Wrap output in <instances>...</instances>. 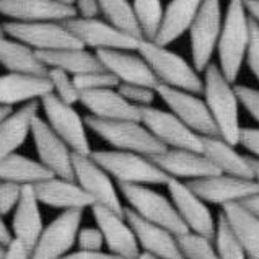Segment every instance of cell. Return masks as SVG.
I'll return each mask as SVG.
<instances>
[{"label": "cell", "mask_w": 259, "mask_h": 259, "mask_svg": "<svg viewBox=\"0 0 259 259\" xmlns=\"http://www.w3.org/2000/svg\"><path fill=\"white\" fill-rule=\"evenodd\" d=\"M0 65L12 73L38 77H46L49 70L41 62L36 51L5 34L0 36Z\"/></svg>", "instance_id": "cell-30"}, {"label": "cell", "mask_w": 259, "mask_h": 259, "mask_svg": "<svg viewBox=\"0 0 259 259\" xmlns=\"http://www.w3.org/2000/svg\"><path fill=\"white\" fill-rule=\"evenodd\" d=\"M0 15L18 23L57 21L64 23L77 17L73 7L59 5L54 0H0Z\"/></svg>", "instance_id": "cell-21"}, {"label": "cell", "mask_w": 259, "mask_h": 259, "mask_svg": "<svg viewBox=\"0 0 259 259\" xmlns=\"http://www.w3.org/2000/svg\"><path fill=\"white\" fill-rule=\"evenodd\" d=\"M238 145L249 152V157L259 160V127H243Z\"/></svg>", "instance_id": "cell-45"}, {"label": "cell", "mask_w": 259, "mask_h": 259, "mask_svg": "<svg viewBox=\"0 0 259 259\" xmlns=\"http://www.w3.org/2000/svg\"><path fill=\"white\" fill-rule=\"evenodd\" d=\"M124 217L134 230L140 251H147V253L160 256L161 259H184L176 235L140 219L127 207L124 209Z\"/></svg>", "instance_id": "cell-22"}, {"label": "cell", "mask_w": 259, "mask_h": 259, "mask_svg": "<svg viewBox=\"0 0 259 259\" xmlns=\"http://www.w3.org/2000/svg\"><path fill=\"white\" fill-rule=\"evenodd\" d=\"M213 245L219 253L220 259H248L245 249L241 248L240 241L236 240L235 233L232 232L230 225L227 224L225 217H217V230L213 236Z\"/></svg>", "instance_id": "cell-36"}, {"label": "cell", "mask_w": 259, "mask_h": 259, "mask_svg": "<svg viewBox=\"0 0 259 259\" xmlns=\"http://www.w3.org/2000/svg\"><path fill=\"white\" fill-rule=\"evenodd\" d=\"M4 34V29H2V23H0V36Z\"/></svg>", "instance_id": "cell-57"}, {"label": "cell", "mask_w": 259, "mask_h": 259, "mask_svg": "<svg viewBox=\"0 0 259 259\" xmlns=\"http://www.w3.org/2000/svg\"><path fill=\"white\" fill-rule=\"evenodd\" d=\"M75 12H77L78 18L93 20V18H96L101 13L100 2H98V0H77Z\"/></svg>", "instance_id": "cell-46"}, {"label": "cell", "mask_w": 259, "mask_h": 259, "mask_svg": "<svg viewBox=\"0 0 259 259\" xmlns=\"http://www.w3.org/2000/svg\"><path fill=\"white\" fill-rule=\"evenodd\" d=\"M186 184L204 202L222 207L230 204H241L248 197L259 192V184L254 180L228 176L222 173L202 178V180L189 181Z\"/></svg>", "instance_id": "cell-17"}, {"label": "cell", "mask_w": 259, "mask_h": 259, "mask_svg": "<svg viewBox=\"0 0 259 259\" xmlns=\"http://www.w3.org/2000/svg\"><path fill=\"white\" fill-rule=\"evenodd\" d=\"M36 199L39 204H44L53 209L65 210H85L92 209L93 201L75 181L64 180L53 176L33 186Z\"/></svg>", "instance_id": "cell-23"}, {"label": "cell", "mask_w": 259, "mask_h": 259, "mask_svg": "<svg viewBox=\"0 0 259 259\" xmlns=\"http://www.w3.org/2000/svg\"><path fill=\"white\" fill-rule=\"evenodd\" d=\"M245 7L249 18L259 26V0H245Z\"/></svg>", "instance_id": "cell-49"}, {"label": "cell", "mask_w": 259, "mask_h": 259, "mask_svg": "<svg viewBox=\"0 0 259 259\" xmlns=\"http://www.w3.org/2000/svg\"><path fill=\"white\" fill-rule=\"evenodd\" d=\"M4 254H5V246H4V245H0V259L4 257Z\"/></svg>", "instance_id": "cell-56"}, {"label": "cell", "mask_w": 259, "mask_h": 259, "mask_svg": "<svg viewBox=\"0 0 259 259\" xmlns=\"http://www.w3.org/2000/svg\"><path fill=\"white\" fill-rule=\"evenodd\" d=\"M54 2H57L59 5H64V7H73V9H75L77 0H54Z\"/></svg>", "instance_id": "cell-55"}, {"label": "cell", "mask_w": 259, "mask_h": 259, "mask_svg": "<svg viewBox=\"0 0 259 259\" xmlns=\"http://www.w3.org/2000/svg\"><path fill=\"white\" fill-rule=\"evenodd\" d=\"M38 57L48 69L64 70L72 77L105 70L96 54H92L87 49H65L53 51V53H38Z\"/></svg>", "instance_id": "cell-32"}, {"label": "cell", "mask_w": 259, "mask_h": 259, "mask_svg": "<svg viewBox=\"0 0 259 259\" xmlns=\"http://www.w3.org/2000/svg\"><path fill=\"white\" fill-rule=\"evenodd\" d=\"M137 259H161V257H160V256H155V254H152V253H147V251H140L139 256H137Z\"/></svg>", "instance_id": "cell-53"}, {"label": "cell", "mask_w": 259, "mask_h": 259, "mask_svg": "<svg viewBox=\"0 0 259 259\" xmlns=\"http://www.w3.org/2000/svg\"><path fill=\"white\" fill-rule=\"evenodd\" d=\"M4 34L12 39L26 44L36 53H53L65 49H85L64 23L57 21H39V23H2Z\"/></svg>", "instance_id": "cell-7"}, {"label": "cell", "mask_w": 259, "mask_h": 259, "mask_svg": "<svg viewBox=\"0 0 259 259\" xmlns=\"http://www.w3.org/2000/svg\"><path fill=\"white\" fill-rule=\"evenodd\" d=\"M132 9H134L144 39L153 41L157 38L161 20H163L165 9L161 5V0H132Z\"/></svg>", "instance_id": "cell-35"}, {"label": "cell", "mask_w": 259, "mask_h": 259, "mask_svg": "<svg viewBox=\"0 0 259 259\" xmlns=\"http://www.w3.org/2000/svg\"><path fill=\"white\" fill-rule=\"evenodd\" d=\"M178 243L184 259H220L213 240L194 233H184L178 236Z\"/></svg>", "instance_id": "cell-37"}, {"label": "cell", "mask_w": 259, "mask_h": 259, "mask_svg": "<svg viewBox=\"0 0 259 259\" xmlns=\"http://www.w3.org/2000/svg\"><path fill=\"white\" fill-rule=\"evenodd\" d=\"M157 95L168 106L169 113H173L178 119L184 122L191 131L201 137H215L217 129L213 124L209 109L205 106L201 95H194L184 90H176L165 85L157 87Z\"/></svg>", "instance_id": "cell-15"}, {"label": "cell", "mask_w": 259, "mask_h": 259, "mask_svg": "<svg viewBox=\"0 0 259 259\" xmlns=\"http://www.w3.org/2000/svg\"><path fill=\"white\" fill-rule=\"evenodd\" d=\"M140 122L165 149L202 152V137L166 109L155 106L140 109Z\"/></svg>", "instance_id": "cell-10"}, {"label": "cell", "mask_w": 259, "mask_h": 259, "mask_svg": "<svg viewBox=\"0 0 259 259\" xmlns=\"http://www.w3.org/2000/svg\"><path fill=\"white\" fill-rule=\"evenodd\" d=\"M222 215L230 225L248 259H259V219L243 204L222 207Z\"/></svg>", "instance_id": "cell-31"}, {"label": "cell", "mask_w": 259, "mask_h": 259, "mask_svg": "<svg viewBox=\"0 0 259 259\" xmlns=\"http://www.w3.org/2000/svg\"><path fill=\"white\" fill-rule=\"evenodd\" d=\"M12 108H5V106H0V122H2L4 119H5V117L7 116H9L10 113H12Z\"/></svg>", "instance_id": "cell-54"}, {"label": "cell", "mask_w": 259, "mask_h": 259, "mask_svg": "<svg viewBox=\"0 0 259 259\" xmlns=\"http://www.w3.org/2000/svg\"><path fill=\"white\" fill-rule=\"evenodd\" d=\"M222 21L224 15L220 0H204L189 28L192 67L199 73H204L212 64V57L217 51Z\"/></svg>", "instance_id": "cell-8"}, {"label": "cell", "mask_w": 259, "mask_h": 259, "mask_svg": "<svg viewBox=\"0 0 259 259\" xmlns=\"http://www.w3.org/2000/svg\"><path fill=\"white\" fill-rule=\"evenodd\" d=\"M80 103L90 111V116L103 121H140V108L125 101L116 88L83 92Z\"/></svg>", "instance_id": "cell-26"}, {"label": "cell", "mask_w": 259, "mask_h": 259, "mask_svg": "<svg viewBox=\"0 0 259 259\" xmlns=\"http://www.w3.org/2000/svg\"><path fill=\"white\" fill-rule=\"evenodd\" d=\"M10 241H12V232H10V228L7 227L5 222H4L2 215H0V245L7 246Z\"/></svg>", "instance_id": "cell-51"}, {"label": "cell", "mask_w": 259, "mask_h": 259, "mask_svg": "<svg viewBox=\"0 0 259 259\" xmlns=\"http://www.w3.org/2000/svg\"><path fill=\"white\" fill-rule=\"evenodd\" d=\"M49 93H53V85L48 75L38 77L12 72L0 75V106L13 108L15 105L41 101Z\"/></svg>", "instance_id": "cell-24"}, {"label": "cell", "mask_w": 259, "mask_h": 259, "mask_svg": "<svg viewBox=\"0 0 259 259\" xmlns=\"http://www.w3.org/2000/svg\"><path fill=\"white\" fill-rule=\"evenodd\" d=\"M90 157L117 184L137 186H160L169 181L168 175L153 163L149 157L121 150H92Z\"/></svg>", "instance_id": "cell-4"}, {"label": "cell", "mask_w": 259, "mask_h": 259, "mask_svg": "<svg viewBox=\"0 0 259 259\" xmlns=\"http://www.w3.org/2000/svg\"><path fill=\"white\" fill-rule=\"evenodd\" d=\"M62 259H121L111 253H103V251H73L69 253L67 256H64Z\"/></svg>", "instance_id": "cell-48"}, {"label": "cell", "mask_w": 259, "mask_h": 259, "mask_svg": "<svg viewBox=\"0 0 259 259\" xmlns=\"http://www.w3.org/2000/svg\"><path fill=\"white\" fill-rule=\"evenodd\" d=\"M41 106L46 116L48 125L61 137L69 149L77 155H92L90 140L87 136L85 119L78 114V111L65 105L54 93L46 95L41 100Z\"/></svg>", "instance_id": "cell-9"}, {"label": "cell", "mask_w": 259, "mask_h": 259, "mask_svg": "<svg viewBox=\"0 0 259 259\" xmlns=\"http://www.w3.org/2000/svg\"><path fill=\"white\" fill-rule=\"evenodd\" d=\"M31 137L34 140L39 163L57 178L75 181L73 178V152L39 116L34 117Z\"/></svg>", "instance_id": "cell-16"}, {"label": "cell", "mask_w": 259, "mask_h": 259, "mask_svg": "<svg viewBox=\"0 0 259 259\" xmlns=\"http://www.w3.org/2000/svg\"><path fill=\"white\" fill-rule=\"evenodd\" d=\"M248 158H249V163H251V168H253V175H254V181L259 184V160L253 158V157H249L248 155Z\"/></svg>", "instance_id": "cell-52"}, {"label": "cell", "mask_w": 259, "mask_h": 259, "mask_svg": "<svg viewBox=\"0 0 259 259\" xmlns=\"http://www.w3.org/2000/svg\"><path fill=\"white\" fill-rule=\"evenodd\" d=\"M96 57L101 65L119 83L142 85L157 90L158 80L155 78L149 64L134 51H96Z\"/></svg>", "instance_id": "cell-19"}, {"label": "cell", "mask_w": 259, "mask_h": 259, "mask_svg": "<svg viewBox=\"0 0 259 259\" xmlns=\"http://www.w3.org/2000/svg\"><path fill=\"white\" fill-rule=\"evenodd\" d=\"M48 78L51 85H53V93L61 101H64L65 105L73 106L75 103H80V92L77 90L75 83H73V78L69 73L59 69H49Z\"/></svg>", "instance_id": "cell-38"}, {"label": "cell", "mask_w": 259, "mask_h": 259, "mask_svg": "<svg viewBox=\"0 0 259 259\" xmlns=\"http://www.w3.org/2000/svg\"><path fill=\"white\" fill-rule=\"evenodd\" d=\"M245 62L248 64L249 72L259 83V26L251 20V33H249V44L246 51Z\"/></svg>", "instance_id": "cell-44"}, {"label": "cell", "mask_w": 259, "mask_h": 259, "mask_svg": "<svg viewBox=\"0 0 259 259\" xmlns=\"http://www.w3.org/2000/svg\"><path fill=\"white\" fill-rule=\"evenodd\" d=\"M42 228V215L34 189L33 186H23L21 197L13 210V220L10 228L12 238L31 251L36 241L39 240Z\"/></svg>", "instance_id": "cell-25"}, {"label": "cell", "mask_w": 259, "mask_h": 259, "mask_svg": "<svg viewBox=\"0 0 259 259\" xmlns=\"http://www.w3.org/2000/svg\"><path fill=\"white\" fill-rule=\"evenodd\" d=\"M202 2L204 0H169L163 10V20L153 42L168 48L184 33H188Z\"/></svg>", "instance_id": "cell-29"}, {"label": "cell", "mask_w": 259, "mask_h": 259, "mask_svg": "<svg viewBox=\"0 0 259 259\" xmlns=\"http://www.w3.org/2000/svg\"><path fill=\"white\" fill-rule=\"evenodd\" d=\"M21 191H23V186L0 181V215L5 217L15 210L21 197Z\"/></svg>", "instance_id": "cell-41"}, {"label": "cell", "mask_w": 259, "mask_h": 259, "mask_svg": "<svg viewBox=\"0 0 259 259\" xmlns=\"http://www.w3.org/2000/svg\"><path fill=\"white\" fill-rule=\"evenodd\" d=\"M117 186L129 204L127 209L137 213L140 219L165 228L176 236L189 233L178 215L171 199L150 186H137V184H117Z\"/></svg>", "instance_id": "cell-6"}, {"label": "cell", "mask_w": 259, "mask_h": 259, "mask_svg": "<svg viewBox=\"0 0 259 259\" xmlns=\"http://www.w3.org/2000/svg\"><path fill=\"white\" fill-rule=\"evenodd\" d=\"M64 26L75 36L83 48H92L96 51H137L140 41L134 36L119 31L105 20H83L70 18L64 21Z\"/></svg>", "instance_id": "cell-14"}, {"label": "cell", "mask_w": 259, "mask_h": 259, "mask_svg": "<svg viewBox=\"0 0 259 259\" xmlns=\"http://www.w3.org/2000/svg\"><path fill=\"white\" fill-rule=\"evenodd\" d=\"M241 204L245 205L251 213H254V215L259 219V192H257V194H254V196L248 197L246 201H243Z\"/></svg>", "instance_id": "cell-50"}, {"label": "cell", "mask_w": 259, "mask_h": 259, "mask_svg": "<svg viewBox=\"0 0 259 259\" xmlns=\"http://www.w3.org/2000/svg\"><path fill=\"white\" fill-rule=\"evenodd\" d=\"M39 101L26 103L0 122V161L15 155L21 145L31 136L34 117L38 116Z\"/></svg>", "instance_id": "cell-27"}, {"label": "cell", "mask_w": 259, "mask_h": 259, "mask_svg": "<svg viewBox=\"0 0 259 259\" xmlns=\"http://www.w3.org/2000/svg\"><path fill=\"white\" fill-rule=\"evenodd\" d=\"M169 199L189 233L213 240L217 230V219L213 217L207 202H204L186 183L169 180L166 183Z\"/></svg>", "instance_id": "cell-12"}, {"label": "cell", "mask_w": 259, "mask_h": 259, "mask_svg": "<svg viewBox=\"0 0 259 259\" xmlns=\"http://www.w3.org/2000/svg\"><path fill=\"white\" fill-rule=\"evenodd\" d=\"M150 160L165 175H168L169 180H178L183 183L220 175L215 166L205 158L202 152L166 149L163 153H160Z\"/></svg>", "instance_id": "cell-20"}, {"label": "cell", "mask_w": 259, "mask_h": 259, "mask_svg": "<svg viewBox=\"0 0 259 259\" xmlns=\"http://www.w3.org/2000/svg\"><path fill=\"white\" fill-rule=\"evenodd\" d=\"M251 33V18L246 12L245 0H230L222 21L217 42V67L228 82L235 83L245 64Z\"/></svg>", "instance_id": "cell-2"}, {"label": "cell", "mask_w": 259, "mask_h": 259, "mask_svg": "<svg viewBox=\"0 0 259 259\" xmlns=\"http://www.w3.org/2000/svg\"><path fill=\"white\" fill-rule=\"evenodd\" d=\"M240 105L248 111V114L259 124V88L248 85H235Z\"/></svg>", "instance_id": "cell-42"}, {"label": "cell", "mask_w": 259, "mask_h": 259, "mask_svg": "<svg viewBox=\"0 0 259 259\" xmlns=\"http://www.w3.org/2000/svg\"><path fill=\"white\" fill-rule=\"evenodd\" d=\"M121 93V96L129 101L131 105H134L136 108H149L153 105L155 98H157V90L149 87L142 85H127V83H119L116 88Z\"/></svg>", "instance_id": "cell-40"}, {"label": "cell", "mask_w": 259, "mask_h": 259, "mask_svg": "<svg viewBox=\"0 0 259 259\" xmlns=\"http://www.w3.org/2000/svg\"><path fill=\"white\" fill-rule=\"evenodd\" d=\"M137 53L149 64L155 78L158 80V85L202 95V75L183 56L176 54L166 46H160V44L147 39L140 41Z\"/></svg>", "instance_id": "cell-3"}, {"label": "cell", "mask_w": 259, "mask_h": 259, "mask_svg": "<svg viewBox=\"0 0 259 259\" xmlns=\"http://www.w3.org/2000/svg\"><path fill=\"white\" fill-rule=\"evenodd\" d=\"M92 213L109 253L121 259H137L140 248L124 213H117L103 205H93Z\"/></svg>", "instance_id": "cell-18"}, {"label": "cell", "mask_w": 259, "mask_h": 259, "mask_svg": "<svg viewBox=\"0 0 259 259\" xmlns=\"http://www.w3.org/2000/svg\"><path fill=\"white\" fill-rule=\"evenodd\" d=\"M2 259H31V254H29V249L12 238V241L5 246V254Z\"/></svg>", "instance_id": "cell-47"}, {"label": "cell", "mask_w": 259, "mask_h": 259, "mask_svg": "<svg viewBox=\"0 0 259 259\" xmlns=\"http://www.w3.org/2000/svg\"><path fill=\"white\" fill-rule=\"evenodd\" d=\"M98 2L100 10L105 15L109 25H113L125 34L134 36L137 39H144L134 9H132V4L129 0H98Z\"/></svg>", "instance_id": "cell-34"}, {"label": "cell", "mask_w": 259, "mask_h": 259, "mask_svg": "<svg viewBox=\"0 0 259 259\" xmlns=\"http://www.w3.org/2000/svg\"><path fill=\"white\" fill-rule=\"evenodd\" d=\"M202 153L222 175L254 180L248 155L238 152L236 145L225 142L219 136L202 137Z\"/></svg>", "instance_id": "cell-28"}, {"label": "cell", "mask_w": 259, "mask_h": 259, "mask_svg": "<svg viewBox=\"0 0 259 259\" xmlns=\"http://www.w3.org/2000/svg\"><path fill=\"white\" fill-rule=\"evenodd\" d=\"M73 178L75 183L92 197L93 205H103L117 213H124L117 189L111 178L90 155L73 153Z\"/></svg>", "instance_id": "cell-13"}, {"label": "cell", "mask_w": 259, "mask_h": 259, "mask_svg": "<svg viewBox=\"0 0 259 259\" xmlns=\"http://www.w3.org/2000/svg\"><path fill=\"white\" fill-rule=\"evenodd\" d=\"M204 90L202 96L210 117L215 124L217 134L225 142L240 144L241 122H240V100L236 95L235 83L228 82L220 72L217 64H210L202 73Z\"/></svg>", "instance_id": "cell-1"}, {"label": "cell", "mask_w": 259, "mask_h": 259, "mask_svg": "<svg viewBox=\"0 0 259 259\" xmlns=\"http://www.w3.org/2000/svg\"><path fill=\"white\" fill-rule=\"evenodd\" d=\"M83 210H65L42 228L39 240L29 251L31 259H62L77 243Z\"/></svg>", "instance_id": "cell-11"}, {"label": "cell", "mask_w": 259, "mask_h": 259, "mask_svg": "<svg viewBox=\"0 0 259 259\" xmlns=\"http://www.w3.org/2000/svg\"><path fill=\"white\" fill-rule=\"evenodd\" d=\"M77 245L82 251H103L105 240L98 227H82L77 236Z\"/></svg>", "instance_id": "cell-43"}, {"label": "cell", "mask_w": 259, "mask_h": 259, "mask_svg": "<svg viewBox=\"0 0 259 259\" xmlns=\"http://www.w3.org/2000/svg\"><path fill=\"white\" fill-rule=\"evenodd\" d=\"M54 175L44 168L39 160L28 158L25 155H10L0 161V181L13 183L18 186H36Z\"/></svg>", "instance_id": "cell-33"}, {"label": "cell", "mask_w": 259, "mask_h": 259, "mask_svg": "<svg viewBox=\"0 0 259 259\" xmlns=\"http://www.w3.org/2000/svg\"><path fill=\"white\" fill-rule=\"evenodd\" d=\"M85 125L114 150L139 153L149 158L166 150L140 121H103L87 116Z\"/></svg>", "instance_id": "cell-5"}, {"label": "cell", "mask_w": 259, "mask_h": 259, "mask_svg": "<svg viewBox=\"0 0 259 259\" xmlns=\"http://www.w3.org/2000/svg\"><path fill=\"white\" fill-rule=\"evenodd\" d=\"M72 78H73V83H75L77 90L80 93L105 90V88H117V85H119V82H117V80L106 70L83 73V75H77Z\"/></svg>", "instance_id": "cell-39"}]
</instances>
